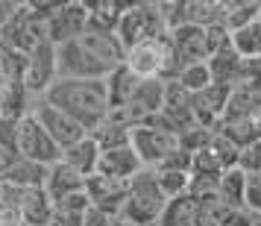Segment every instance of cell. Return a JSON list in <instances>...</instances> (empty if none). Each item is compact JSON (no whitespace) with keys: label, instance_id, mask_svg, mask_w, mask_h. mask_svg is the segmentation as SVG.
<instances>
[{"label":"cell","instance_id":"1","mask_svg":"<svg viewBox=\"0 0 261 226\" xmlns=\"http://www.w3.org/2000/svg\"><path fill=\"white\" fill-rule=\"evenodd\" d=\"M50 106L62 109L73 118L88 135L109 118V91L106 80H56L44 94Z\"/></svg>","mask_w":261,"mask_h":226},{"label":"cell","instance_id":"2","mask_svg":"<svg viewBox=\"0 0 261 226\" xmlns=\"http://www.w3.org/2000/svg\"><path fill=\"white\" fill-rule=\"evenodd\" d=\"M165 206H167V197L159 188L155 170L144 167L138 177L129 179V197L123 203L120 217L135 226H159V217L165 212Z\"/></svg>","mask_w":261,"mask_h":226},{"label":"cell","instance_id":"3","mask_svg":"<svg viewBox=\"0 0 261 226\" xmlns=\"http://www.w3.org/2000/svg\"><path fill=\"white\" fill-rule=\"evenodd\" d=\"M126 65L138 73L141 80H176L179 62L170 44V36L159 38H144L141 44H135L132 50H126Z\"/></svg>","mask_w":261,"mask_h":226},{"label":"cell","instance_id":"4","mask_svg":"<svg viewBox=\"0 0 261 226\" xmlns=\"http://www.w3.org/2000/svg\"><path fill=\"white\" fill-rule=\"evenodd\" d=\"M18 156L41 167H53L56 162H62V147L47 135L33 112L18 123Z\"/></svg>","mask_w":261,"mask_h":226},{"label":"cell","instance_id":"5","mask_svg":"<svg viewBox=\"0 0 261 226\" xmlns=\"http://www.w3.org/2000/svg\"><path fill=\"white\" fill-rule=\"evenodd\" d=\"M56 71H59V80H106L112 73L83 44V38H73L68 44H56Z\"/></svg>","mask_w":261,"mask_h":226},{"label":"cell","instance_id":"6","mask_svg":"<svg viewBox=\"0 0 261 226\" xmlns=\"http://www.w3.org/2000/svg\"><path fill=\"white\" fill-rule=\"evenodd\" d=\"M129 144L138 153L141 165L155 170L179 147V135L162 130V127H153V123H138V127L129 130Z\"/></svg>","mask_w":261,"mask_h":226},{"label":"cell","instance_id":"7","mask_svg":"<svg viewBox=\"0 0 261 226\" xmlns=\"http://www.w3.org/2000/svg\"><path fill=\"white\" fill-rule=\"evenodd\" d=\"M33 115H36L38 123H41V127L47 130L50 138H53V141H56V144L62 147V153H65L68 147H73L76 141H83L85 135H88V132H85L83 127H80V123H76V120L68 118V115H65L62 109L50 106L44 97H38L36 103H33Z\"/></svg>","mask_w":261,"mask_h":226},{"label":"cell","instance_id":"8","mask_svg":"<svg viewBox=\"0 0 261 226\" xmlns=\"http://www.w3.org/2000/svg\"><path fill=\"white\" fill-rule=\"evenodd\" d=\"M59 80V71H56V44L53 41H44L38 44L33 53H30V62H27V77H24V88L30 91L33 100L47 94V88Z\"/></svg>","mask_w":261,"mask_h":226},{"label":"cell","instance_id":"9","mask_svg":"<svg viewBox=\"0 0 261 226\" xmlns=\"http://www.w3.org/2000/svg\"><path fill=\"white\" fill-rule=\"evenodd\" d=\"M88 30V3H56L47 18V38L53 44H68Z\"/></svg>","mask_w":261,"mask_h":226},{"label":"cell","instance_id":"10","mask_svg":"<svg viewBox=\"0 0 261 226\" xmlns=\"http://www.w3.org/2000/svg\"><path fill=\"white\" fill-rule=\"evenodd\" d=\"M85 194H88V200H91L94 209L106 212L109 217H120L123 203H126V197H129V182L91 173V177L85 179Z\"/></svg>","mask_w":261,"mask_h":226},{"label":"cell","instance_id":"11","mask_svg":"<svg viewBox=\"0 0 261 226\" xmlns=\"http://www.w3.org/2000/svg\"><path fill=\"white\" fill-rule=\"evenodd\" d=\"M167 36H170V44H173V53H176L179 68H185V65H197V62H208L205 30H202V27L182 24V27H173Z\"/></svg>","mask_w":261,"mask_h":226},{"label":"cell","instance_id":"12","mask_svg":"<svg viewBox=\"0 0 261 226\" xmlns=\"http://www.w3.org/2000/svg\"><path fill=\"white\" fill-rule=\"evenodd\" d=\"M144 170L138 153L132 150V144L126 147H112V150H100V162H97V173L100 177H112L120 182H129L132 177H138Z\"/></svg>","mask_w":261,"mask_h":226},{"label":"cell","instance_id":"13","mask_svg":"<svg viewBox=\"0 0 261 226\" xmlns=\"http://www.w3.org/2000/svg\"><path fill=\"white\" fill-rule=\"evenodd\" d=\"M18 217L24 226H50L53 217V200L44 188H24L18 200Z\"/></svg>","mask_w":261,"mask_h":226},{"label":"cell","instance_id":"14","mask_svg":"<svg viewBox=\"0 0 261 226\" xmlns=\"http://www.w3.org/2000/svg\"><path fill=\"white\" fill-rule=\"evenodd\" d=\"M44 191L53 203L65 200L71 194H80L85 191V177H80L76 170L65 165V162H56L53 167H47V179H44Z\"/></svg>","mask_w":261,"mask_h":226},{"label":"cell","instance_id":"15","mask_svg":"<svg viewBox=\"0 0 261 226\" xmlns=\"http://www.w3.org/2000/svg\"><path fill=\"white\" fill-rule=\"evenodd\" d=\"M138 85H141V77L132 71L126 62H123L120 68H115V71H112V73L106 77L109 106H112V109H123V106H129V100L135 97Z\"/></svg>","mask_w":261,"mask_h":226},{"label":"cell","instance_id":"16","mask_svg":"<svg viewBox=\"0 0 261 226\" xmlns=\"http://www.w3.org/2000/svg\"><path fill=\"white\" fill-rule=\"evenodd\" d=\"M62 162L71 167V170H76L80 177H91V173H97V162H100V144L91 138V135H85L83 141H76L73 147H68L65 153H62Z\"/></svg>","mask_w":261,"mask_h":226},{"label":"cell","instance_id":"17","mask_svg":"<svg viewBox=\"0 0 261 226\" xmlns=\"http://www.w3.org/2000/svg\"><path fill=\"white\" fill-rule=\"evenodd\" d=\"M200 217H202V212L197 206V200L191 194H182V197L167 200L165 212L159 217V226H197Z\"/></svg>","mask_w":261,"mask_h":226},{"label":"cell","instance_id":"18","mask_svg":"<svg viewBox=\"0 0 261 226\" xmlns=\"http://www.w3.org/2000/svg\"><path fill=\"white\" fill-rule=\"evenodd\" d=\"M241 68H244V59L235 53L232 44L208 59V71H212L214 83H220V85H232V88L241 85Z\"/></svg>","mask_w":261,"mask_h":226},{"label":"cell","instance_id":"19","mask_svg":"<svg viewBox=\"0 0 261 226\" xmlns=\"http://www.w3.org/2000/svg\"><path fill=\"white\" fill-rule=\"evenodd\" d=\"M33 97L27 91L24 85H15V83H6L3 91H0V118L6 120H24L30 112H33Z\"/></svg>","mask_w":261,"mask_h":226},{"label":"cell","instance_id":"20","mask_svg":"<svg viewBox=\"0 0 261 226\" xmlns=\"http://www.w3.org/2000/svg\"><path fill=\"white\" fill-rule=\"evenodd\" d=\"M44 179H47V167L18 159V162L9 167V173L3 177V182H9V185L24 191V188H44Z\"/></svg>","mask_w":261,"mask_h":226},{"label":"cell","instance_id":"21","mask_svg":"<svg viewBox=\"0 0 261 226\" xmlns=\"http://www.w3.org/2000/svg\"><path fill=\"white\" fill-rule=\"evenodd\" d=\"M258 18H261V3H255V0H232V3H226L223 27L229 33H235V30H244L247 24L258 21Z\"/></svg>","mask_w":261,"mask_h":226},{"label":"cell","instance_id":"22","mask_svg":"<svg viewBox=\"0 0 261 226\" xmlns=\"http://www.w3.org/2000/svg\"><path fill=\"white\" fill-rule=\"evenodd\" d=\"M232 47L241 59H261V18L232 33Z\"/></svg>","mask_w":261,"mask_h":226},{"label":"cell","instance_id":"23","mask_svg":"<svg viewBox=\"0 0 261 226\" xmlns=\"http://www.w3.org/2000/svg\"><path fill=\"white\" fill-rule=\"evenodd\" d=\"M244 191H247V173L241 167L223 170V177H220V200H223V206L241 209L244 206Z\"/></svg>","mask_w":261,"mask_h":226},{"label":"cell","instance_id":"24","mask_svg":"<svg viewBox=\"0 0 261 226\" xmlns=\"http://www.w3.org/2000/svg\"><path fill=\"white\" fill-rule=\"evenodd\" d=\"M176 83L188 91L191 97L205 91L208 85H214V77L208 71V62H197V65H185V68H179L176 73Z\"/></svg>","mask_w":261,"mask_h":226},{"label":"cell","instance_id":"25","mask_svg":"<svg viewBox=\"0 0 261 226\" xmlns=\"http://www.w3.org/2000/svg\"><path fill=\"white\" fill-rule=\"evenodd\" d=\"M91 138L100 144V150H112V147H126L129 144V127H120L115 120H103L94 132H91Z\"/></svg>","mask_w":261,"mask_h":226},{"label":"cell","instance_id":"26","mask_svg":"<svg viewBox=\"0 0 261 226\" xmlns=\"http://www.w3.org/2000/svg\"><path fill=\"white\" fill-rule=\"evenodd\" d=\"M155 177H159V188H162V194H165L167 200L182 197V194H188V188H191V173H176V170H155Z\"/></svg>","mask_w":261,"mask_h":226},{"label":"cell","instance_id":"27","mask_svg":"<svg viewBox=\"0 0 261 226\" xmlns=\"http://www.w3.org/2000/svg\"><path fill=\"white\" fill-rule=\"evenodd\" d=\"M214 220L217 226H255L258 223V214L249 212L247 206H241V209H220V212L214 214Z\"/></svg>","mask_w":261,"mask_h":226},{"label":"cell","instance_id":"28","mask_svg":"<svg viewBox=\"0 0 261 226\" xmlns=\"http://www.w3.org/2000/svg\"><path fill=\"white\" fill-rule=\"evenodd\" d=\"M244 206L261 217V170L247 173V191H244Z\"/></svg>","mask_w":261,"mask_h":226},{"label":"cell","instance_id":"29","mask_svg":"<svg viewBox=\"0 0 261 226\" xmlns=\"http://www.w3.org/2000/svg\"><path fill=\"white\" fill-rule=\"evenodd\" d=\"M191 165H194V156L185 153L182 147H176V150L167 156V159H165L159 167H155V170H176V173H191Z\"/></svg>","mask_w":261,"mask_h":226},{"label":"cell","instance_id":"30","mask_svg":"<svg viewBox=\"0 0 261 226\" xmlns=\"http://www.w3.org/2000/svg\"><path fill=\"white\" fill-rule=\"evenodd\" d=\"M238 167H241L244 173H255V170H261V138L241 150V165Z\"/></svg>","mask_w":261,"mask_h":226},{"label":"cell","instance_id":"31","mask_svg":"<svg viewBox=\"0 0 261 226\" xmlns=\"http://www.w3.org/2000/svg\"><path fill=\"white\" fill-rule=\"evenodd\" d=\"M85 214L80 212H65V209H53V217H50V226H83Z\"/></svg>","mask_w":261,"mask_h":226},{"label":"cell","instance_id":"32","mask_svg":"<svg viewBox=\"0 0 261 226\" xmlns=\"http://www.w3.org/2000/svg\"><path fill=\"white\" fill-rule=\"evenodd\" d=\"M112 220H115V217H109L106 212H100V209H94V206H91V209L85 212V220H83V226H109Z\"/></svg>","mask_w":261,"mask_h":226},{"label":"cell","instance_id":"33","mask_svg":"<svg viewBox=\"0 0 261 226\" xmlns=\"http://www.w3.org/2000/svg\"><path fill=\"white\" fill-rule=\"evenodd\" d=\"M197 226H217V220H214V217H200V223Z\"/></svg>","mask_w":261,"mask_h":226},{"label":"cell","instance_id":"34","mask_svg":"<svg viewBox=\"0 0 261 226\" xmlns=\"http://www.w3.org/2000/svg\"><path fill=\"white\" fill-rule=\"evenodd\" d=\"M109 226H135V223H129V220H123V217H115V220H112Z\"/></svg>","mask_w":261,"mask_h":226},{"label":"cell","instance_id":"35","mask_svg":"<svg viewBox=\"0 0 261 226\" xmlns=\"http://www.w3.org/2000/svg\"><path fill=\"white\" fill-rule=\"evenodd\" d=\"M0 226H24L21 220H12V223H0Z\"/></svg>","mask_w":261,"mask_h":226},{"label":"cell","instance_id":"36","mask_svg":"<svg viewBox=\"0 0 261 226\" xmlns=\"http://www.w3.org/2000/svg\"><path fill=\"white\" fill-rule=\"evenodd\" d=\"M3 85H6V83H3V77H0V91H3Z\"/></svg>","mask_w":261,"mask_h":226},{"label":"cell","instance_id":"37","mask_svg":"<svg viewBox=\"0 0 261 226\" xmlns=\"http://www.w3.org/2000/svg\"><path fill=\"white\" fill-rule=\"evenodd\" d=\"M255 226H261V217H258V223H255Z\"/></svg>","mask_w":261,"mask_h":226}]
</instances>
